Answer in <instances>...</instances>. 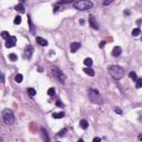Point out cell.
<instances>
[{
  "label": "cell",
  "instance_id": "1",
  "mask_svg": "<svg viewBox=\"0 0 142 142\" xmlns=\"http://www.w3.org/2000/svg\"><path fill=\"white\" fill-rule=\"evenodd\" d=\"M109 73L110 75L115 80H120L124 77V70L120 66H110L109 67Z\"/></svg>",
  "mask_w": 142,
  "mask_h": 142
},
{
  "label": "cell",
  "instance_id": "2",
  "mask_svg": "<svg viewBox=\"0 0 142 142\" xmlns=\"http://www.w3.org/2000/svg\"><path fill=\"white\" fill-rule=\"evenodd\" d=\"M88 95H89L90 101L93 102V103H95V104H101L102 102H103L102 97L100 95V93L98 92V90H95V89L89 88L88 89Z\"/></svg>",
  "mask_w": 142,
  "mask_h": 142
},
{
  "label": "cell",
  "instance_id": "3",
  "mask_svg": "<svg viewBox=\"0 0 142 142\" xmlns=\"http://www.w3.org/2000/svg\"><path fill=\"white\" fill-rule=\"evenodd\" d=\"M2 120H3V122L6 124H8V125H11V124H13V122H15V115H13V112L11 109H3V111H2Z\"/></svg>",
  "mask_w": 142,
  "mask_h": 142
},
{
  "label": "cell",
  "instance_id": "4",
  "mask_svg": "<svg viewBox=\"0 0 142 142\" xmlns=\"http://www.w3.org/2000/svg\"><path fill=\"white\" fill-rule=\"evenodd\" d=\"M92 7H93V3L91 1H88V0H80V1L73 2V8L80 11L88 10V9L92 8Z\"/></svg>",
  "mask_w": 142,
  "mask_h": 142
},
{
  "label": "cell",
  "instance_id": "5",
  "mask_svg": "<svg viewBox=\"0 0 142 142\" xmlns=\"http://www.w3.org/2000/svg\"><path fill=\"white\" fill-rule=\"evenodd\" d=\"M51 71H52V74H53V77H54L55 79H57L58 81L60 82V83H62V84H64V83H66V79H67L66 74H64V73L62 72V71L60 70L59 68H58V67L53 66L52 68H51Z\"/></svg>",
  "mask_w": 142,
  "mask_h": 142
},
{
  "label": "cell",
  "instance_id": "6",
  "mask_svg": "<svg viewBox=\"0 0 142 142\" xmlns=\"http://www.w3.org/2000/svg\"><path fill=\"white\" fill-rule=\"evenodd\" d=\"M32 53H33V48L31 46H27L26 50H24V53H23V58L29 60L31 57H32Z\"/></svg>",
  "mask_w": 142,
  "mask_h": 142
},
{
  "label": "cell",
  "instance_id": "7",
  "mask_svg": "<svg viewBox=\"0 0 142 142\" xmlns=\"http://www.w3.org/2000/svg\"><path fill=\"white\" fill-rule=\"evenodd\" d=\"M16 42H17V38H16L15 36H10V38L7 39L6 47H7V48H12V47H15Z\"/></svg>",
  "mask_w": 142,
  "mask_h": 142
},
{
  "label": "cell",
  "instance_id": "8",
  "mask_svg": "<svg viewBox=\"0 0 142 142\" xmlns=\"http://www.w3.org/2000/svg\"><path fill=\"white\" fill-rule=\"evenodd\" d=\"M40 133H41L42 140H43L44 142H50V137H49L48 132H47V130L43 128V126H41V128H40Z\"/></svg>",
  "mask_w": 142,
  "mask_h": 142
},
{
  "label": "cell",
  "instance_id": "9",
  "mask_svg": "<svg viewBox=\"0 0 142 142\" xmlns=\"http://www.w3.org/2000/svg\"><path fill=\"white\" fill-rule=\"evenodd\" d=\"M89 24H90V27H92L94 30H98V29H99V24H98L97 20H95V18L93 17V16H90V17H89Z\"/></svg>",
  "mask_w": 142,
  "mask_h": 142
},
{
  "label": "cell",
  "instance_id": "10",
  "mask_svg": "<svg viewBox=\"0 0 142 142\" xmlns=\"http://www.w3.org/2000/svg\"><path fill=\"white\" fill-rule=\"evenodd\" d=\"M80 47H81L80 42H72V43L70 44V51H71L72 53L77 52V51L80 49Z\"/></svg>",
  "mask_w": 142,
  "mask_h": 142
},
{
  "label": "cell",
  "instance_id": "11",
  "mask_svg": "<svg viewBox=\"0 0 142 142\" xmlns=\"http://www.w3.org/2000/svg\"><path fill=\"white\" fill-rule=\"evenodd\" d=\"M28 22H29V30H30V32L32 33V35H36V28L32 23V20H31L30 15H28Z\"/></svg>",
  "mask_w": 142,
  "mask_h": 142
},
{
  "label": "cell",
  "instance_id": "12",
  "mask_svg": "<svg viewBox=\"0 0 142 142\" xmlns=\"http://www.w3.org/2000/svg\"><path fill=\"white\" fill-rule=\"evenodd\" d=\"M36 41H37L38 44H40V46H42V47L48 46V41H47L46 39H43V38H41V37H36Z\"/></svg>",
  "mask_w": 142,
  "mask_h": 142
},
{
  "label": "cell",
  "instance_id": "13",
  "mask_svg": "<svg viewBox=\"0 0 142 142\" xmlns=\"http://www.w3.org/2000/svg\"><path fill=\"white\" fill-rule=\"evenodd\" d=\"M121 53H122V49L120 48V47L117 46V47L113 48V50H112V55H113V57H119Z\"/></svg>",
  "mask_w": 142,
  "mask_h": 142
},
{
  "label": "cell",
  "instance_id": "14",
  "mask_svg": "<svg viewBox=\"0 0 142 142\" xmlns=\"http://www.w3.org/2000/svg\"><path fill=\"white\" fill-rule=\"evenodd\" d=\"M83 71H84V73H86V74L90 75V77H93V75L95 74L94 70H93V69H91V68H84Z\"/></svg>",
  "mask_w": 142,
  "mask_h": 142
},
{
  "label": "cell",
  "instance_id": "15",
  "mask_svg": "<svg viewBox=\"0 0 142 142\" xmlns=\"http://www.w3.org/2000/svg\"><path fill=\"white\" fill-rule=\"evenodd\" d=\"M79 124H80V128L81 129H87L89 126V123H88V121L87 120H80V122H79Z\"/></svg>",
  "mask_w": 142,
  "mask_h": 142
},
{
  "label": "cell",
  "instance_id": "16",
  "mask_svg": "<svg viewBox=\"0 0 142 142\" xmlns=\"http://www.w3.org/2000/svg\"><path fill=\"white\" fill-rule=\"evenodd\" d=\"M15 9L18 11V12H20V13H23V12H24V6H23L22 3L17 4V6L15 7Z\"/></svg>",
  "mask_w": 142,
  "mask_h": 142
},
{
  "label": "cell",
  "instance_id": "17",
  "mask_svg": "<svg viewBox=\"0 0 142 142\" xmlns=\"http://www.w3.org/2000/svg\"><path fill=\"white\" fill-rule=\"evenodd\" d=\"M83 63L87 66V68H90V67L92 66L93 61H92V59H91V58H87V59L83 61Z\"/></svg>",
  "mask_w": 142,
  "mask_h": 142
},
{
  "label": "cell",
  "instance_id": "18",
  "mask_svg": "<svg viewBox=\"0 0 142 142\" xmlns=\"http://www.w3.org/2000/svg\"><path fill=\"white\" fill-rule=\"evenodd\" d=\"M52 117L54 118V119H62V118L64 117V113L63 112H59V113H53Z\"/></svg>",
  "mask_w": 142,
  "mask_h": 142
},
{
  "label": "cell",
  "instance_id": "19",
  "mask_svg": "<svg viewBox=\"0 0 142 142\" xmlns=\"http://www.w3.org/2000/svg\"><path fill=\"white\" fill-rule=\"evenodd\" d=\"M27 91H28V94L30 95V97H35V95H36V89L28 88V89H27Z\"/></svg>",
  "mask_w": 142,
  "mask_h": 142
},
{
  "label": "cell",
  "instance_id": "20",
  "mask_svg": "<svg viewBox=\"0 0 142 142\" xmlns=\"http://www.w3.org/2000/svg\"><path fill=\"white\" fill-rule=\"evenodd\" d=\"M140 33H141V30H140V28H135L132 30V36L133 37H137V36H139Z\"/></svg>",
  "mask_w": 142,
  "mask_h": 142
},
{
  "label": "cell",
  "instance_id": "21",
  "mask_svg": "<svg viewBox=\"0 0 142 142\" xmlns=\"http://www.w3.org/2000/svg\"><path fill=\"white\" fill-rule=\"evenodd\" d=\"M22 79H23V77H22V74H20V73H18V74L16 75V78H15V80H16L17 83H20V82L22 81Z\"/></svg>",
  "mask_w": 142,
  "mask_h": 142
},
{
  "label": "cell",
  "instance_id": "22",
  "mask_svg": "<svg viewBox=\"0 0 142 142\" xmlns=\"http://www.w3.org/2000/svg\"><path fill=\"white\" fill-rule=\"evenodd\" d=\"M129 77H130L132 80H134V81H137V80H138V78H137V73H135L134 71H131V72L129 73Z\"/></svg>",
  "mask_w": 142,
  "mask_h": 142
},
{
  "label": "cell",
  "instance_id": "23",
  "mask_svg": "<svg viewBox=\"0 0 142 142\" xmlns=\"http://www.w3.org/2000/svg\"><path fill=\"white\" fill-rule=\"evenodd\" d=\"M1 37L3 38V39H9V38H10V35H9V32H7V31H2Z\"/></svg>",
  "mask_w": 142,
  "mask_h": 142
},
{
  "label": "cell",
  "instance_id": "24",
  "mask_svg": "<svg viewBox=\"0 0 142 142\" xmlns=\"http://www.w3.org/2000/svg\"><path fill=\"white\" fill-rule=\"evenodd\" d=\"M13 22H15V24L21 23V17H20V16H17V17H15V20H13Z\"/></svg>",
  "mask_w": 142,
  "mask_h": 142
},
{
  "label": "cell",
  "instance_id": "25",
  "mask_svg": "<svg viewBox=\"0 0 142 142\" xmlns=\"http://www.w3.org/2000/svg\"><path fill=\"white\" fill-rule=\"evenodd\" d=\"M135 82H137V83H135V87H137V88H142V78L138 79Z\"/></svg>",
  "mask_w": 142,
  "mask_h": 142
},
{
  "label": "cell",
  "instance_id": "26",
  "mask_svg": "<svg viewBox=\"0 0 142 142\" xmlns=\"http://www.w3.org/2000/svg\"><path fill=\"white\" fill-rule=\"evenodd\" d=\"M67 131H68V130H67L66 128H64V129H62V130H60L59 132H58V137H63V135L66 134V132H67Z\"/></svg>",
  "mask_w": 142,
  "mask_h": 142
},
{
  "label": "cell",
  "instance_id": "27",
  "mask_svg": "<svg viewBox=\"0 0 142 142\" xmlns=\"http://www.w3.org/2000/svg\"><path fill=\"white\" fill-rule=\"evenodd\" d=\"M9 59L12 60V61H16V60L18 59V57L15 54V53H10V54H9Z\"/></svg>",
  "mask_w": 142,
  "mask_h": 142
},
{
  "label": "cell",
  "instance_id": "28",
  "mask_svg": "<svg viewBox=\"0 0 142 142\" xmlns=\"http://www.w3.org/2000/svg\"><path fill=\"white\" fill-rule=\"evenodd\" d=\"M54 93H55V89L54 88H50L48 90V94L49 95H54Z\"/></svg>",
  "mask_w": 142,
  "mask_h": 142
},
{
  "label": "cell",
  "instance_id": "29",
  "mask_svg": "<svg viewBox=\"0 0 142 142\" xmlns=\"http://www.w3.org/2000/svg\"><path fill=\"white\" fill-rule=\"evenodd\" d=\"M55 106H57L58 108H63V103H62L60 100H57V102H55Z\"/></svg>",
  "mask_w": 142,
  "mask_h": 142
},
{
  "label": "cell",
  "instance_id": "30",
  "mask_svg": "<svg viewBox=\"0 0 142 142\" xmlns=\"http://www.w3.org/2000/svg\"><path fill=\"white\" fill-rule=\"evenodd\" d=\"M92 142H101V138H99V137H95L94 139H93V141Z\"/></svg>",
  "mask_w": 142,
  "mask_h": 142
},
{
  "label": "cell",
  "instance_id": "31",
  "mask_svg": "<svg viewBox=\"0 0 142 142\" xmlns=\"http://www.w3.org/2000/svg\"><path fill=\"white\" fill-rule=\"evenodd\" d=\"M115 112H117V113H119V114H122V111L120 110L119 108H115Z\"/></svg>",
  "mask_w": 142,
  "mask_h": 142
},
{
  "label": "cell",
  "instance_id": "32",
  "mask_svg": "<svg viewBox=\"0 0 142 142\" xmlns=\"http://www.w3.org/2000/svg\"><path fill=\"white\" fill-rule=\"evenodd\" d=\"M138 140H139L140 142H142V133H140L139 137H138Z\"/></svg>",
  "mask_w": 142,
  "mask_h": 142
},
{
  "label": "cell",
  "instance_id": "33",
  "mask_svg": "<svg viewBox=\"0 0 142 142\" xmlns=\"http://www.w3.org/2000/svg\"><path fill=\"white\" fill-rule=\"evenodd\" d=\"M104 44H106V41H102L101 43H100V48H103V47H104Z\"/></svg>",
  "mask_w": 142,
  "mask_h": 142
},
{
  "label": "cell",
  "instance_id": "34",
  "mask_svg": "<svg viewBox=\"0 0 142 142\" xmlns=\"http://www.w3.org/2000/svg\"><path fill=\"white\" fill-rule=\"evenodd\" d=\"M1 81H2V83H4V74L3 73L1 74Z\"/></svg>",
  "mask_w": 142,
  "mask_h": 142
},
{
  "label": "cell",
  "instance_id": "35",
  "mask_svg": "<svg viewBox=\"0 0 142 142\" xmlns=\"http://www.w3.org/2000/svg\"><path fill=\"white\" fill-rule=\"evenodd\" d=\"M111 2H112V1H104V2H103V6H106V4H110Z\"/></svg>",
  "mask_w": 142,
  "mask_h": 142
},
{
  "label": "cell",
  "instance_id": "36",
  "mask_svg": "<svg viewBox=\"0 0 142 142\" xmlns=\"http://www.w3.org/2000/svg\"><path fill=\"white\" fill-rule=\"evenodd\" d=\"M139 121L142 122V115H140V117H139Z\"/></svg>",
  "mask_w": 142,
  "mask_h": 142
},
{
  "label": "cell",
  "instance_id": "37",
  "mask_svg": "<svg viewBox=\"0 0 142 142\" xmlns=\"http://www.w3.org/2000/svg\"><path fill=\"white\" fill-rule=\"evenodd\" d=\"M77 142H84V141H83V140H82V139H79Z\"/></svg>",
  "mask_w": 142,
  "mask_h": 142
},
{
  "label": "cell",
  "instance_id": "38",
  "mask_svg": "<svg viewBox=\"0 0 142 142\" xmlns=\"http://www.w3.org/2000/svg\"><path fill=\"white\" fill-rule=\"evenodd\" d=\"M141 40H142V39H141Z\"/></svg>",
  "mask_w": 142,
  "mask_h": 142
}]
</instances>
